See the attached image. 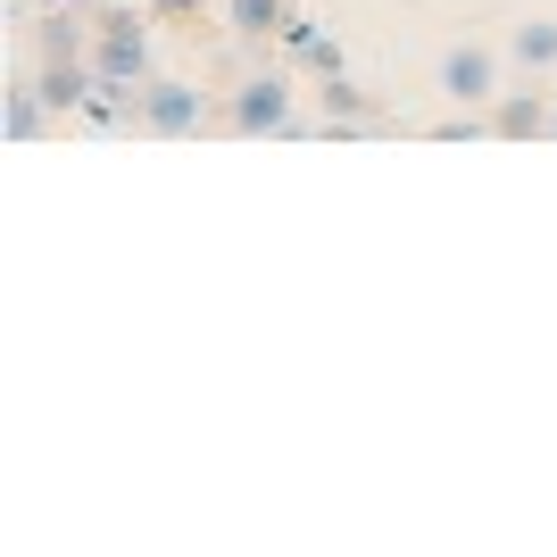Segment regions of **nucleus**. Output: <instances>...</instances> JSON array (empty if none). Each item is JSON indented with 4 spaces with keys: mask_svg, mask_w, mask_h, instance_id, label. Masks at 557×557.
Masks as SVG:
<instances>
[{
    "mask_svg": "<svg viewBox=\"0 0 557 557\" xmlns=\"http://www.w3.org/2000/svg\"><path fill=\"white\" fill-rule=\"evenodd\" d=\"M92 75L116 84V92H141L150 84V34L134 25V9H109L92 25Z\"/></svg>",
    "mask_w": 557,
    "mask_h": 557,
    "instance_id": "obj_1",
    "label": "nucleus"
},
{
    "mask_svg": "<svg viewBox=\"0 0 557 557\" xmlns=\"http://www.w3.org/2000/svg\"><path fill=\"white\" fill-rule=\"evenodd\" d=\"M134 116L150 125V134H200V125H209V100L191 92V84L150 75V84H141V100H134Z\"/></svg>",
    "mask_w": 557,
    "mask_h": 557,
    "instance_id": "obj_2",
    "label": "nucleus"
},
{
    "mask_svg": "<svg viewBox=\"0 0 557 557\" xmlns=\"http://www.w3.org/2000/svg\"><path fill=\"white\" fill-rule=\"evenodd\" d=\"M233 125L242 134H292V75H250L242 92H233Z\"/></svg>",
    "mask_w": 557,
    "mask_h": 557,
    "instance_id": "obj_3",
    "label": "nucleus"
},
{
    "mask_svg": "<svg viewBox=\"0 0 557 557\" xmlns=\"http://www.w3.org/2000/svg\"><path fill=\"white\" fill-rule=\"evenodd\" d=\"M442 92L458 100V109H483V100H499V59H491L483 42H458L442 59Z\"/></svg>",
    "mask_w": 557,
    "mask_h": 557,
    "instance_id": "obj_4",
    "label": "nucleus"
},
{
    "mask_svg": "<svg viewBox=\"0 0 557 557\" xmlns=\"http://www.w3.org/2000/svg\"><path fill=\"white\" fill-rule=\"evenodd\" d=\"M34 92L50 100V116H67V109H84V100L100 92V75H92V59H50Z\"/></svg>",
    "mask_w": 557,
    "mask_h": 557,
    "instance_id": "obj_5",
    "label": "nucleus"
},
{
    "mask_svg": "<svg viewBox=\"0 0 557 557\" xmlns=\"http://www.w3.org/2000/svg\"><path fill=\"white\" fill-rule=\"evenodd\" d=\"M549 116H557V100H541V92H499V100H491V134L533 141V134H549Z\"/></svg>",
    "mask_w": 557,
    "mask_h": 557,
    "instance_id": "obj_6",
    "label": "nucleus"
},
{
    "mask_svg": "<svg viewBox=\"0 0 557 557\" xmlns=\"http://www.w3.org/2000/svg\"><path fill=\"white\" fill-rule=\"evenodd\" d=\"M325 125H333V134H358V125H374V100L358 92V84H349L342 67L325 75Z\"/></svg>",
    "mask_w": 557,
    "mask_h": 557,
    "instance_id": "obj_7",
    "label": "nucleus"
},
{
    "mask_svg": "<svg viewBox=\"0 0 557 557\" xmlns=\"http://www.w3.org/2000/svg\"><path fill=\"white\" fill-rule=\"evenodd\" d=\"M225 25L242 34V42H267V34L292 25V0H225Z\"/></svg>",
    "mask_w": 557,
    "mask_h": 557,
    "instance_id": "obj_8",
    "label": "nucleus"
},
{
    "mask_svg": "<svg viewBox=\"0 0 557 557\" xmlns=\"http://www.w3.org/2000/svg\"><path fill=\"white\" fill-rule=\"evenodd\" d=\"M508 50H516V67H524V75L557 67V17H524V25L508 34Z\"/></svg>",
    "mask_w": 557,
    "mask_h": 557,
    "instance_id": "obj_9",
    "label": "nucleus"
},
{
    "mask_svg": "<svg viewBox=\"0 0 557 557\" xmlns=\"http://www.w3.org/2000/svg\"><path fill=\"white\" fill-rule=\"evenodd\" d=\"M283 42H292V59H308L317 75H333V67H342V50H333V34H325L317 17H292V25H283Z\"/></svg>",
    "mask_w": 557,
    "mask_h": 557,
    "instance_id": "obj_10",
    "label": "nucleus"
},
{
    "mask_svg": "<svg viewBox=\"0 0 557 557\" xmlns=\"http://www.w3.org/2000/svg\"><path fill=\"white\" fill-rule=\"evenodd\" d=\"M42 116H50V100L25 84V92H9V109H0V134H9V141H34V134H42Z\"/></svg>",
    "mask_w": 557,
    "mask_h": 557,
    "instance_id": "obj_11",
    "label": "nucleus"
},
{
    "mask_svg": "<svg viewBox=\"0 0 557 557\" xmlns=\"http://www.w3.org/2000/svg\"><path fill=\"white\" fill-rule=\"evenodd\" d=\"M42 59H84V25H75V9H50V17H42Z\"/></svg>",
    "mask_w": 557,
    "mask_h": 557,
    "instance_id": "obj_12",
    "label": "nucleus"
},
{
    "mask_svg": "<svg viewBox=\"0 0 557 557\" xmlns=\"http://www.w3.org/2000/svg\"><path fill=\"white\" fill-rule=\"evenodd\" d=\"M209 0H150V17H200Z\"/></svg>",
    "mask_w": 557,
    "mask_h": 557,
    "instance_id": "obj_13",
    "label": "nucleus"
},
{
    "mask_svg": "<svg viewBox=\"0 0 557 557\" xmlns=\"http://www.w3.org/2000/svg\"><path fill=\"white\" fill-rule=\"evenodd\" d=\"M42 9H92V0H42Z\"/></svg>",
    "mask_w": 557,
    "mask_h": 557,
    "instance_id": "obj_14",
    "label": "nucleus"
},
{
    "mask_svg": "<svg viewBox=\"0 0 557 557\" xmlns=\"http://www.w3.org/2000/svg\"><path fill=\"white\" fill-rule=\"evenodd\" d=\"M549 134H557V116H549Z\"/></svg>",
    "mask_w": 557,
    "mask_h": 557,
    "instance_id": "obj_15",
    "label": "nucleus"
}]
</instances>
